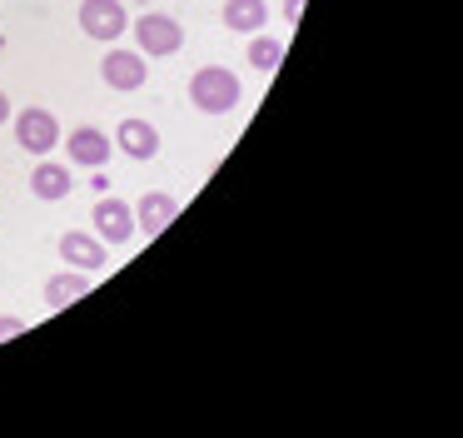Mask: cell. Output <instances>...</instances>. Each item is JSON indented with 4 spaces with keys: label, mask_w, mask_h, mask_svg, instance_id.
Masks as SVG:
<instances>
[{
    "label": "cell",
    "mask_w": 463,
    "mask_h": 438,
    "mask_svg": "<svg viewBox=\"0 0 463 438\" xmlns=\"http://www.w3.org/2000/svg\"><path fill=\"white\" fill-rule=\"evenodd\" d=\"M5 119H11V95L0 90V125H5Z\"/></svg>",
    "instance_id": "e0dca14e"
},
{
    "label": "cell",
    "mask_w": 463,
    "mask_h": 438,
    "mask_svg": "<svg viewBox=\"0 0 463 438\" xmlns=\"http://www.w3.org/2000/svg\"><path fill=\"white\" fill-rule=\"evenodd\" d=\"M15 145L31 149V155H51L61 145V119L51 115L45 105H31L15 115Z\"/></svg>",
    "instance_id": "3957f363"
},
{
    "label": "cell",
    "mask_w": 463,
    "mask_h": 438,
    "mask_svg": "<svg viewBox=\"0 0 463 438\" xmlns=\"http://www.w3.org/2000/svg\"><path fill=\"white\" fill-rule=\"evenodd\" d=\"M61 259L75 269H85V274H95V269H105L110 259H105V239L100 234H85V229H65L61 234Z\"/></svg>",
    "instance_id": "ba28073f"
},
{
    "label": "cell",
    "mask_w": 463,
    "mask_h": 438,
    "mask_svg": "<svg viewBox=\"0 0 463 438\" xmlns=\"http://www.w3.org/2000/svg\"><path fill=\"white\" fill-rule=\"evenodd\" d=\"M80 30L90 40H120L125 30H130V15H125L120 0H80Z\"/></svg>",
    "instance_id": "277c9868"
},
{
    "label": "cell",
    "mask_w": 463,
    "mask_h": 438,
    "mask_svg": "<svg viewBox=\"0 0 463 438\" xmlns=\"http://www.w3.org/2000/svg\"><path fill=\"white\" fill-rule=\"evenodd\" d=\"M244 55H250V65L260 70V75H274V70H279V60H284V40H274V35H264V30H254V35H250V50H244Z\"/></svg>",
    "instance_id": "5bb4252c"
},
{
    "label": "cell",
    "mask_w": 463,
    "mask_h": 438,
    "mask_svg": "<svg viewBox=\"0 0 463 438\" xmlns=\"http://www.w3.org/2000/svg\"><path fill=\"white\" fill-rule=\"evenodd\" d=\"M100 75L110 90H140L145 80H150V65H145L140 50H110V55L100 60Z\"/></svg>",
    "instance_id": "52a82bcc"
},
{
    "label": "cell",
    "mask_w": 463,
    "mask_h": 438,
    "mask_svg": "<svg viewBox=\"0 0 463 438\" xmlns=\"http://www.w3.org/2000/svg\"><path fill=\"white\" fill-rule=\"evenodd\" d=\"M15 334H25V319H15V314H0V344H5V338H15Z\"/></svg>",
    "instance_id": "9a60e30c"
},
{
    "label": "cell",
    "mask_w": 463,
    "mask_h": 438,
    "mask_svg": "<svg viewBox=\"0 0 463 438\" xmlns=\"http://www.w3.org/2000/svg\"><path fill=\"white\" fill-rule=\"evenodd\" d=\"M85 294H90V274H85V269H65V274L45 279V304L51 309H65V304H75V299H85Z\"/></svg>",
    "instance_id": "8fae6325"
},
{
    "label": "cell",
    "mask_w": 463,
    "mask_h": 438,
    "mask_svg": "<svg viewBox=\"0 0 463 438\" xmlns=\"http://www.w3.org/2000/svg\"><path fill=\"white\" fill-rule=\"evenodd\" d=\"M180 214V205H175V195H165V189H150V195H140V209H135V224H140V234H160L170 219Z\"/></svg>",
    "instance_id": "30bf717a"
},
{
    "label": "cell",
    "mask_w": 463,
    "mask_h": 438,
    "mask_svg": "<svg viewBox=\"0 0 463 438\" xmlns=\"http://www.w3.org/2000/svg\"><path fill=\"white\" fill-rule=\"evenodd\" d=\"M284 20H289V25H299V20H304V0H284Z\"/></svg>",
    "instance_id": "2e32d148"
},
{
    "label": "cell",
    "mask_w": 463,
    "mask_h": 438,
    "mask_svg": "<svg viewBox=\"0 0 463 438\" xmlns=\"http://www.w3.org/2000/svg\"><path fill=\"white\" fill-rule=\"evenodd\" d=\"M115 149H125L130 159H155L160 155V129L150 125V119H120V129H115Z\"/></svg>",
    "instance_id": "9c48e42d"
},
{
    "label": "cell",
    "mask_w": 463,
    "mask_h": 438,
    "mask_svg": "<svg viewBox=\"0 0 463 438\" xmlns=\"http://www.w3.org/2000/svg\"><path fill=\"white\" fill-rule=\"evenodd\" d=\"M264 20H269V5H264V0H224V25L240 30V35L264 30Z\"/></svg>",
    "instance_id": "4fadbf2b"
},
{
    "label": "cell",
    "mask_w": 463,
    "mask_h": 438,
    "mask_svg": "<svg viewBox=\"0 0 463 438\" xmlns=\"http://www.w3.org/2000/svg\"><path fill=\"white\" fill-rule=\"evenodd\" d=\"M65 155H71L75 165H85V169H105L110 155H115V139L105 135L100 125H75L71 139H65Z\"/></svg>",
    "instance_id": "5b68a950"
},
{
    "label": "cell",
    "mask_w": 463,
    "mask_h": 438,
    "mask_svg": "<svg viewBox=\"0 0 463 438\" xmlns=\"http://www.w3.org/2000/svg\"><path fill=\"white\" fill-rule=\"evenodd\" d=\"M135 45H140V55H175V50L184 45V25L175 15H165V10H150V15L135 20Z\"/></svg>",
    "instance_id": "7a4b0ae2"
},
{
    "label": "cell",
    "mask_w": 463,
    "mask_h": 438,
    "mask_svg": "<svg viewBox=\"0 0 463 438\" xmlns=\"http://www.w3.org/2000/svg\"><path fill=\"white\" fill-rule=\"evenodd\" d=\"M95 234L105 239V244H130L135 239V209L125 205V199H95Z\"/></svg>",
    "instance_id": "8992f818"
},
{
    "label": "cell",
    "mask_w": 463,
    "mask_h": 438,
    "mask_svg": "<svg viewBox=\"0 0 463 438\" xmlns=\"http://www.w3.org/2000/svg\"><path fill=\"white\" fill-rule=\"evenodd\" d=\"M190 105L204 110V115H230L234 105H240V75L224 65H204L194 70L190 80Z\"/></svg>",
    "instance_id": "6da1fadb"
},
{
    "label": "cell",
    "mask_w": 463,
    "mask_h": 438,
    "mask_svg": "<svg viewBox=\"0 0 463 438\" xmlns=\"http://www.w3.org/2000/svg\"><path fill=\"white\" fill-rule=\"evenodd\" d=\"M31 189H35V199H65L75 189V179H71V169H65V165L41 159V165L31 169Z\"/></svg>",
    "instance_id": "7c38bea8"
}]
</instances>
